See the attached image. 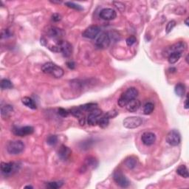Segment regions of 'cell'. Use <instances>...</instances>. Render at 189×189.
Instances as JSON below:
<instances>
[{"mask_svg":"<svg viewBox=\"0 0 189 189\" xmlns=\"http://www.w3.org/2000/svg\"><path fill=\"white\" fill-rule=\"evenodd\" d=\"M138 95V91L135 87H130L127 89L123 94H121V97L118 100V104L121 107H124L127 105L128 103H129L131 100L135 99L136 97Z\"/></svg>","mask_w":189,"mask_h":189,"instance_id":"1","label":"cell"},{"mask_svg":"<svg viewBox=\"0 0 189 189\" xmlns=\"http://www.w3.org/2000/svg\"><path fill=\"white\" fill-rule=\"evenodd\" d=\"M41 70L46 74H50L57 78H62L64 75V70L53 62H47L41 67Z\"/></svg>","mask_w":189,"mask_h":189,"instance_id":"2","label":"cell"},{"mask_svg":"<svg viewBox=\"0 0 189 189\" xmlns=\"http://www.w3.org/2000/svg\"><path fill=\"white\" fill-rule=\"evenodd\" d=\"M24 149H25V144L21 141H10L7 145V151L10 154H19L22 152Z\"/></svg>","mask_w":189,"mask_h":189,"instance_id":"3","label":"cell"},{"mask_svg":"<svg viewBox=\"0 0 189 189\" xmlns=\"http://www.w3.org/2000/svg\"><path fill=\"white\" fill-rule=\"evenodd\" d=\"M143 123V120L141 118L136 117V116H133V117H129L124 119L123 122V127L127 129H135V128L139 127L140 126L142 125Z\"/></svg>","mask_w":189,"mask_h":189,"instance_id":"4","label":"cell"},{"mask_svg":"<svg viewBox=\"0 0 189 189\" xmlns=\"http://www.w3.org/2000/svg\"><path fill=\"white\" fill-rule=\"evenodd\" d=\"M166 141L169 145L172 146H177L180 143L181 136L180 134L176 129L171 130L166 136Z\"/></svg>","mask_w":189,"mask_h":189,"instance_id":"5","label":"cell"},{"mask_svg":"<svg viewBox=\"0 0 189 189\" xmlns=\"http://www.w3.org/2000/svg\"><path fill=\"white\" fill-rule=\"evenodd\" d=\"M187 49V44L184 41H179L172 44L168 48L165 49V56H169L171 53H182Z\"/></svg>","mask_w":189,"mask_h":189,"instance_id":"6","label":"cell"},{"mask_svg":"<svg viewBox=\"0 0 189 189\" xmlns=\"http://www.w3.org/2000/svg\"><path fill=\"white\" fill-rule=\"evenodd\" d=\"M111 42V39L108 33H102L98 37L95 41V45L99 49H106L109 47Z\"/></svg>","mask_w":189,"mask_h":189,"instance_id":"7","label":"cell"},{"mask_svg":"<svg viewBox=\"0 0 189 189\" xmlns=\"http://www.w3.org/2000/svg\"><path fill=\"white\" fill-rule=\"evenodd\" d=\"M113 179L118 186H121V188H127L130 185V182L128 179L126 177L121 171H115L113 174Z\"/></svg>","mask_w":189,"mask_h":189,"instance_id":"8","label":"cell"},{"mask_svg":"<svg viewBox=\"0 0 189 189\" xmlns=\"http://www.w3.org/2000/svg\"><path fill=\"white\" fill-rule=\"evenodd\" d=\"M100 32V28L97 25H91L87 27L82 33V35L86 39H94L98 36Z\"/></svg>","mask_w":189,"mask_h":189,"instance_id":"9","label":"cell"},{"mask_svg":"<svg viewBox=\"0 0 189 189\" xmlns=\"http://www.w3.org/2000/svg\"><path fill=\"white\" fill-rule=\"evenodd\" d=\"M63 34L64 33L62 30L56 27H50L47 30V38L53 39V40H62L61 38L62 37Z\"/></svg>","mask_w":189,"mask_h":189,"instance_id":"10","label":"cell"},{"mask_svg":"<svg viewBox=\"0 0 189 189\" xmlns=\"http://www.w3.org/2000/svg\"><path fill=\"white\" fill-rule=\"evenodd\" d=\"M18 165L14 163H1V171L2 173L5 176L11 175L13 172H16L17 170Z\"/></svg>","mask_w":189,"mask_h":189,"instance_id":"11","label":"cell"},{"mask_svg":"<svg viewBox=\"0 0 189 189\" xmlns=\"http://www.w3.org/2000/svg\"><path fill=\"white\" fill-rule=\"evenodd\" d=\"M102 115V111L98 108L90 112L87 118V123L90 126H95L98 124V120Z\"/></svg>","mask_w":189,"mask_h":189,"instance_id":"12","label":"cell"},{"mask_svg":"<svg viewBox=\"0 0 189 189\" xmlns=\"http://www.w3.org/2000/svg\"><path fill=\"white\" fill-rule=\"evenodd\" d=\"M99 16L104 20L110 21L115 19L117 16V13H116L115 10L112 8H104L100 11Z\"/></svg>","mask_w":189,"mask_h":189,"instance_id":"13","label":"cell"},{"mask_svg":"<svg viewBox=\"0 0 189 189\" xmlns=\"http://www.w3.org/2000/svg\"><path fill=\"white\" fill-rule=\"evenodd\" d=\"M13 131L16 135L20 136V137H25L26 135H32L34 132V128L30 127V126H27V127L20 128H14Z\"/></svg>","mask_w":189,"mask_h":189,"instance_id":"14","label":"cell"},{"mask_svg":"<svg viewBox=\"0 0 189 189\" xmlns=\"http://www.w3.org/2000/svg\"><path fill=\"white\" fill-rule=\"evenodd\" d=\"M59 48H60V53H62V55L66 58L70 57L72 55V47L68 41H62L59 44Z\"/></svg>","mask_w":189,"mask_h":189,"instance_id":"15","label":"cell"},{"mask_svg":"<svg viewBox=\"0 0 189 189\" xmlns=\"http://www.w3.org/2000/svg\"><path fill=\"white\" fill-rule=\"evenodd\" d=\"M141 140L144 145H151L156 141V135L152 132H150V131H146L142 135Z\"/></svg>","mask_w":189,"mask_h":189,"instance_id":"16","label":"cell"},{"mask_svg":"<svg viewBox=\"0 0 189 189\" xmlns=\"http://www.w3.org/2000/svg\"><path fill=\"white\" fill-rule=\"evenodd\" d=\"M72 151L67 146L62 145L58 150V155L62 160H67L70 157Z\"/></svg>","mask_w":189,"mask_h":189,"instance_id":"17","label":"cell"},{"mask_svg":"<svg viewBox=\"0 0 189 189\" xmlns=\"http://www.w3.org/2000/svg\"><path fill=\"white\" fill-rule=\"evenodd\" d=\"M126 107H127V109L129 112H136L141 107V102H140L139 100L135 98V99L131 100L129 103H128Z\"/></svg>","mask_w":189,"mask_h":189,"instance_id":"18","label":"cell"},{"mask_svg":"<svg viewBox=\"0 0 189 189\" xmlns=\"http://www.w3.org/2000/svg\"><path fill=\"white\" fill-rule=\"evenodd\" d=\"M21 102L24 105H25L27 107L30 108L31 109H36L37 106L36 104H35V101L33 100L32 98H29V97H24L22 99H21Z\"/></svg>","mask_w":189,"mask_h":189,"instance_id":"19","label":"cell"},{"mask_svg":"<svg viewBox=\"0 0 189 189\" xmlns=\"http://www.w3.org/2000/svg\"><path fill=\"white\" fill-rule=\"evenodd\" d=\"M174 92L177 96H179V97H183L185 94V92H186V86H185L184 84L179 83V84H177V85L175 86Z\"/></svg>","mask_w":189,"mask_h":189,"instance_id":"20","label":"cell"},{"mask_svg":"<svg viewBox=\"0 0 189 189\" xmlns=\"http://www.w3.org/2000/svg\"><path fill=\"white\" fill-rule=\"evenodd\" d=\"M13 106L11 105H5L2 106L1 108V114L3 118H7L11 115V114L13 112Z\"/></svg>","mask_w":189,"mask_h":189,"instance_id":"21","label":"cell"},{"mask_svg":"<svg viewBox=\"0 0 189 189\" xmlns=\"http://www.w3.org/2000/svg\"><path fill=\"white\" fill-rule=\"evenodd\" d=\"M177 173L184 178H188V170L185 165H180L177 169Z\"/></svg>","mask_w":189,"mask_h":189,"instance_id":"22","label":"cell"},{"mask_svg":"<svg viewBox=\"0 0 189 189\" xmlns=\"http://www.w3.org/2000/svg\"><path fill=\"white\" fill-rule=\"evenodd\" d=\"M124 163H125L126 166H127L128 168L133 169L135 168L136 165H137V158L135 157H130L126 159Z\"/></svg>","mask_w":189,"mask_h":189,"instance_id":"23","label":"cell"},{"mask_svg":"<svg viewBox=\"0 0 189 189\" xmlns=\"http://www.w3.org/2000/svg\"><path fill=\"white\" fill-rule=\"evenodd\" d=\"M181 56H182V53H171V54L168 56V61L169 64H175V63L178 62L179 59L181 58Z\"/></svg>","mask_w":189,"mask_h":189,"instance_id":"24","label":"cell"},{"mask_svg":"<svg viewBox=\"0 0 189 189\" xmlns=\"http://www.w3.org/2000/svg\"><path fill=\"white\" fill-rule=\"evenodd\" d=\"M98 106L97 104L94 103H90V104H86L84 105L80 106L79 108L82 112H91L94 109H96Z\"/></svg>","mask_w":189,"mask_h":189,"instance_id":"25","label":"cell"},{"mask_svg":"<svg viewBox=\"0 0 189 189\" xmlns=\"http://www.w3.org/2000/svg\"><path fill=\"white\" fill-rule=\"evenodd\" d=\"M98 160L94 157H89L86 160V166L90 168H95L98 166Z\"/></svg>","mask_w":189,"mask_h":189,"instance_id":"26","label":"cell"},{"mask_svg":"<svg viewBox=\"0 0 189 189\" xmlns=\"http://www.w3.org/2000/svg\"><path fill=\"white\" fill-rule=\"evenodd\" d=\"M109 119L108 118H106L105 115H104L103 117L100 118L99 120H98V126L102 129H105L109 126Z\"/></svg>","mask_w":189,"mask_h":189,"instance_id":"27","label":"cell"},{"mask_svg":"<svg viewBox=\"0 0 189 189\" xmlns=\"http://www.w3.org/2000/svg\"><path fill=\"white\" fill-rule=\"evenodd\" d=\"M13 84L8 79H2L1 81V88L2 90H10L13 88Z\"/></svg>","mask_w":189,"mask_h":189,"instance_id":"28","label":"cell"},{"mask_svg":"<svg viewBox=\"0 0 189 189\" xmlns=\"http://www.w3.org/2000/svg\"><path fill=\"white\" fill-rule=\"evenodd\" d=\"M154 109V104L152 103H151V102H149V103L145 104V105L144 106V108H143V112H144L145 115H150V114L152 113Z\"/></svg>","mask_w":189,"mask_h":189,"instance_id":"29","label":"cell"},{"mask_svg":"<svg viewBox=\"0 0 189 189\" xmlns=\"http://www.w3.org/2000/svg\"><path fill=\"white\" fill-rule=\"evenodd\" d=\"M70 113L74 116V117L78 118H81L82 112H83L81 111V110L80 109L79 106H78V107H73V108H72V109H71L70 110Z\"/></svg>","mask_w":189,"mask_h":189,"instance_id":"30","label":"cell"},{"mask_svg":"<svg viewBox=\"0 0 189 189\" xmlns=\"http://www.w3.org/2000/svg\"><path fill=\"white\" fill-rule=\"evenodd\" d=\"M58 143V137L56 135H49L47 138V143L50 145H55Z\"/></svg>","mask_w":189,"mask_h":189,"instance_id":"31","label":"cell"},{"mask_svg":"<svg viewBox=\"0 0 189 189\" xmlns=\"http://www.w3.org/2000/svg\"><path fill=\"white\" fill-rule=\"evenodd\" d=\"M65 5L67 6L68 7H70V8L76 10V11H83L84 8L81 6L80 5H78V4H76L74 2H65Z\"/></svg>","mask_w":189,"mask_h":189,"instance_id":"32","label":"cell"},{"mask_svg":"<svg viewBox=\"0 0 189 189\" xmlns=\"http://www.w3.org/2000/svg\"><path fill=\"white\" fill-rule=\"evenodd\" d=\"M63 186L62 182H49L47 183V186L52 189H57Z\"/></svg>","mask_w":189,"mask_h":189,"instance_id":"33","label":"cell"},{"mask_svg":"<svg viewBox=\"0 0 189 189\" xmlns=\"http://www.w3.org/2000/svg\"><path fill=\"white\" fill-rule=\"evenodd\" d=\"M175 26H176V21L174 20L168 21L166 25V27H165V32L167 33H169L171 30H172L173 28H174Z\"/></svg>","mask_w":189,"mask_h":189,"instance_id":"34","label":"cell"},{"mask_svg":"<svg viewBox=\"0 0 189 189\" xmlns=\"http://www.w3.org/2000/svg\"><path fill=\"white\" fill-rule=\"evenodd\" d=\"M136 41H137V39L135 36H133V35H131V36L129 37V38L127 39V40H126V42H127V46L131 47L134 44H135Z\"/></svg>","mask_w":189,"mask_h":189,"instance_id":"35","label":"cell"},{"mask_svg":"<svg viewBox=\"0 0 189 189\" xmlns=\"http://www.w3.org/2000/svg\"><path fill=\"white\" fill-rule=\"evenodd\" d=\"M118 113L117 112V111H116V110H112V111L106 112V113L104 115H105L106 118H109V119H111V118H113L116 117V116L118 115Z\"/></svg>","mask_w":189,"mask_h":189,"instance_id":"36","label":"cell"},{"mask_svg":"<svg viewBox=\"0 0 189 189\" xmlns=\"http://www.w3.org/2000/svg\"><path fill=\"white\" fill-rule=\"evenodd\" d=\"M58 113L59 115H61L62 117H67L69 112L67 111V110H65L64 109H63V108H59L58 110Z\"/></svg>","mask_w":189,"mask_h":189,"instance_id":"37","label":"cell"},{"mask_svg":"<svg viewBox=\"0 0 189 189\" xmlns=\"http://www.w3.org/2000/svg\"><path fill=\"white\" fill-rule=\"evenodd\" d=\"M11 33L8 30H4L2 32V38H7V37L11 36Z\"/></svg>","mask_w":189,"mask_h":189,"instance_id":"38","label":"cell"},{"mask_svg":"<svg viewBox=\"0 0 189 189\" xmlns=\"http://www.w3.org/2000/svg\"><path fill=\"white\" fill-rule=\"evenodd\" d=\"M62 19V16L58 13H54L52 16V20L54 21H59Z\"/></svg>","mask_w":189,"mask_h":189,"instance_id":"39","label":"cell"},{"mask_svg":"<svg viewBox=\"0 0 189 189\" xmlns=\"http://www.w3.org/2000/svg\"><path fill=\"white\" fill-rule=\"evenodd\" d=\"M67 67L70 69V70H74L75 67H76V64H75L74 62L70 61V62H67Z\"/></svg>","mask_w":189,"mask_h":189,"instance_id":"40","label":"cell"},{"mask_svg":"<svg viewBox=\"0 0 189 189\" xmlns=\"http://www.w3.org/2000/svg\"><path fill=\"white\" fill-rule=\"evenodd\" d=\"M184 106H185V108H186V109H188V95H187V97H186V100H185V103H184Z\"/></svg>","mask_w":189,"mask_h":189,"instance_id":"41","label":"cell"},{"mask_svg":"<svg viewBox=\"0 0 189 189\" xmlns=\"http://www.w3.org/2000/svg\"><path fill=\"white\" fill-rule=\"evenodd\" d=\"M185 23H186V25L187 26H188V18H187L186 19V21H185Z\"/></svg>","mask_w":189,"mask_h":189,"instance_id":"42","label":"cell"},{"mask_svg":"<svg viewBox=\"0 0 189 189\" xmlns=\"http://www.w3.org/2000/svg\"><path fill=\"white\" fill-rule=\"evenodd\" d=\"M51 2H52V3H54V4H56V3H57V4H60V3H62V2H56V1H51Z\"/></svg>","mask_w":189,"mask_h":189,"instance_id":"43","label":"cell"},{"mask_svg":"<svg viewBox=\"0 0 189 189\" xmlns=\"http://www.w3.org/2000/svg\"><path fill=\"white\" fill-rule=\"evenodd\" d=\"M33 186H25V188H33Z\"/></svg>","mask_w":189,"mask_h":189,"instance_id":"44","label":"cell"}]
</instances>
